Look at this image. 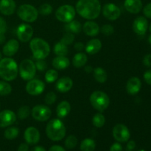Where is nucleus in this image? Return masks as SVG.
I'll return each instance as SVG.
<instances>
[{
	"label": "nucleus",
	"mask_w": 151,
	"mask_h": 151,
	"mask_svg": "<svg viewBox=\"0 0 151 151\" xmlns=\"http://www.w3.org/2000/svg\"><path fill=\"white\" fill-rule=\"evenodd\" d=\"M38 13H40L42 16H48L52 12V7L48 3L41 4L38 10Z\"/></svg>",
	"instance_id": "nucleus-37"
},
{
	"label": "nucleus",
	"mask_w": 151,
	"mask_h": 151,
	"mask_svg": "<svg viewBox=\"0 0 151 151\" xmlns=\"http://www.w3.org/2000/svg\"><path fill=\"white\" fill-rule=\"evenodd\" d=\"M19 67L17 63L11 58L0 60V78L5 81H14L17 78Z\"/></svg>",
	"instance_id": "nucleus-2"
},
{
	"label": "nucleus",
	"mask_w": 151,
	"mask_h": 151,
	"mask_svg": "<svg viewBox=\"0 0 151 151\" xmlns=\"http://www.w3.org/2000/svg\"><path fill=\"white\" fill-rule=\"evenodd\" d=\"M138 151H146V150H138Z\"/></svg>",
	"instance_id": "nucleus-57"
},
{
	"label": "nucleus",
	"mask_w": 151,
	"mask_h": 151,
	"mask_svg": "<svg viewBox=\"0 0 151 151\" xmlns=\"http://www.w3.org/2000/svg\"><path fill=\"white\" fill-rule=\"evenodd\" d=\"M148 41H149V43H150V44H151V35H150V36H149V38H148Z\"/></svg>",
	"instance_id": "nucleus-54"
},
{
	"label": "nucleus",
	"mask_w": 151,
	"mask_h": 151,
	"mask_svg": "<svg viewBox=\"0 0 151 151\" xmlns=\"http://www.w3.org/2000/svg\"><path fill=\"white\" fill-rule=\"evenodd\" d=\"M136 147V142L133 140H131L127 144V149L128 150H133Z\"/></svg>",
	"instance_id": "nucleus-49"
},
{
	"label": "nucleus",
	"mask_w": 151,
	"mask_h": 151,
	"mask_svg": "<svg viewBox=\"0 0 151 151\" xmlns=\"http://www.w3.org/2000/svg\"><path fill=\"white\" fill-rule=\"evenodd\" d=\"M110 151H122V146L120 143L115 142L111 146Z\"/></svg>",
	"instance_id": "nucleus-46"
},
{
	"label": "nucleus",
	"mask_w": 151,
	"mask_h": 151,
	"mask_svg": "<svg viewBox=\"0 0 151 151\" xmlns=\"http://www.w3.org/2000/svg\"><path fill=\"white\" fill-rule=\"evenodd\" d=\"M66 30L68 31L69 32H72V33H79L81 30V24L77 20H72L71 22H68L65 26Z\"/></svg>",
	"instance_id": "nucleus-29"
},
{
	"label": "nucleus",
	"mask_w": 151,
	"mask_h": 151,
	"mask_svg": "<svg viewBox=\"0 0 151 151\" xmlns=\"http://www.w3.org/2000/svg\"><path fill=\"white\" fill-rule=\"evenodd\" d=\"M148 28V22L146 18L143 16H139L133 23V29L137 35H142L146 33Z\"/></svg>",
	"instance_id": "nucleus-15"
},
{
	"label": "nucleus",
	"mask_w": 151,
	"mask_h": 151,
	"mask_svg": "<svg viewBox=\"0 0 151 151\" xmlns=\"http://www.w3.org/2000/svg\"><path fill=\"white\" fill-rule=\"evenodd\" d=\"M5 35L4 33H0V44H2L5 42Z\"/></svg>",
	"instance_id": "nucleus-52"
},
{
	"label": "nucleus",
	"mask_w": 151,
	"mask_h": 151,
	"mask_svg": "<svg viewBox=\"0 0 151 151\" xmlns=\"http://www.w3.org/2000/svg\"><path fill=\"white\" fill-rule=\"evenodd\" d=\"M24 139L26 142L29 145H35L40 140V133L35 127H29L24 131Z\"/></svg>",
	"instance_id": "nucleus-16"
},
{
	"label": "nucleus",
	"mask_w": 151,
	"mask_h": 151,
	"mask_svg": "<svg viewBox=\"0 0 151 151\" xmlns=\"http://www.w3.org/2000/svg\"><path fill=\"white\" fill-rule=\"evenodd\" d=\"M29 150V146L26 143H22L18 147V151H28Z\"/></svg>",
	"instance_id": "nucleus-48"
},
{
	"label": "nucleus",
	"mask_w": 151,
	"mask_h": 151,
	"mask_svg": "<svg viewBox=\"0 0 151 151\" xmlns=\"http://www.w3.org/2000/svg\"><path fill=\"white\" fill-rule=\"evenodd\" d=\"M73 86V81L69 77H63L60 78L56 83V89L61 93L68 92Z\"/></svg>",
	"instance_id": "nucleus-20"
},
{
	"label": "nucleus",
	"mask_w": 151,
	"mask_h": 151,
	"mask_svg": "<svg viewBox=\"0 0 151 151\" xmlns=\"http://www.w3.org/2000/svg\"><path fill=\"white\" fill-rule=\"evenodd\" d=\"M143 63L147 67L151 66V54H147L143 58Z\"/></svg>",
	"instance_id": "nucleus-45"
},
{
	"label": "nucleus",
	"mask_w": 151,
	"mask_h": 151,
	"mask_svg": "<svg viewBox=\"0 0 151 151\" xmlns=\"http://www.w3.org/2000/svg\"><path fill=\"white\" fill-rule=\"evenodd\" d=\"M102 48V42L97 38L89 40L85 46L86 51L89 55L97 54Z\"/></svg>",
	"instance_id": "nucleus-23"
},
{
	"label": "nucleus",
	"mask_w": 151,
	"mask_h": 151,
	"mask_svg": "<svg viewBox=\"0 0 151 151\" xmlns=\"http://www.w3.org/2000/svg\"><path fill=\"white\" fill-rule=\"evenodd\" d=\"M58 78V73L55 69H49L47 71L45 75V80L47 83H51L57 81Z\"/></svg>",
	"instance_id": "nucleus-34"
},
{
	"label": "nucleus",
	"mask_w": 151,
	"mask_h": 151,
	"mask_svg": "<svg viewBox=\"0 0 151 151\" xmlns=\"http://www.w3.org/2000/svg\"><path fill=\"white\" fill-rule=\"evenodd\" d=\"M124 7L129 13L137 14L142 9V0H125Z\"/></svg>",
	"instance_id": "nucleus-21"
},
{
	"label": "nucleus",
	"mask_w": 151,
	"mask_h": 151,
	"mask_svg": "<svg viewBox=\"0 0 151 151\" xmlns=\"http://www.w3.org/2000/svg\"><path fill=\"white\" fill-rule=\"evenodd\" d=\"M75 9L73 6L69 4H64L58 8L55 12V17L58 21L61 22H71L75 19Z\"/></svg>",
	"instance_id": "nucleus-8"
},
{
	"label": "nucleus",
	"mask_w": 151,
	"mask_h": 151,
	"mask_svg": "<svg viewBox=\"0 0 151 151\" xmlns=\"http://www.w3.org/2000/svg\"><path fill=\"white\" fill-rule=\"evenodd\" d=\"M113 137L118 142H126L129 140L131 134L126 125L119 123L114 127Z\"/></svg>",
	"instance_id": "nucleus-10"
},
{
	"label": "nucleus",
	"mask_w": 151,
	"mask_h": 151,
	"mask_svg": "<svg viewBox=\"0 0 151 151\" xmlns=\"http://www.w3.org/2000/svg\"><path fill=\"white\" fill-rule=\"evenodd\" d=\"M66 127L59 119H53L47 123L46 134L50 140L54 142L60 141L66 136Z\"/></svg>",
	"instance_id": "nucleus-3"
},
{
	"label": "nucleus",
	"mask_w": 151,
	"mask_h": 151,
	"mask_svg": "<svg viewBox=\"0 0 151 151\" xmlns=\"http://www.w3.org/2000/svg\"><path fill=\"white\" fill-rule=\"evenodd\" d=\"M19 49V41L16 39H10L3 47V54L7 57H12L17 53Z\"/></svg>",
	"instance_id": "nucleus-18"
},
{
	"label": "nucleus",
	"mask_w": 151,
	"mask_h": 151,
	"mask_svg": "<svg viewBox=\"0 0 151 151\" xmlns=\"http://www.w3.org/2000/svg\"><path fill=\"white\" fill-rule=\"evenodd\" d=\"M45 89V84L41 80L32 79L28 81L26 85V91L32 96H37L42 94Z\"/></svg>",
	"instance_id": "nucleus-11"
},
{
	"label": "nucleus",
	"mask_w": 151,
	"mask_h": 151,
	"mask_svg": "<svg viewBox=\"0 0 151 151\" xmlns=\"http://www.w3.org/2000/svg\"><path fill=\"white\" fill-rule=\"evenodd\" d=\"M16 10L14 0H0V13L4 16H10Z\"/></svg>",
	"instance_id": "nucleus-19"
},
{
	"label": "nucleus",
	"mask_w": 151,
	"mask_h": 151,
	"mask_svg": "<svg viewBox=\"0 0 151 151\" xmlns=\"http://www.w3.org/2000/svg\"><path fill=\"white\" fill-rule=\"evenodd\" d=\"M96 147V143L94 139L90 138H86L82 141L81 144V151H94Z\"/></svg>",
	"instance_id": "nucleus-28"
},
{
	"label": "nucleus",
	"mask_w": 151,
	"mask_h": 151,
	"mask_svg": "<svg viewBox=\"0 0 151 151\" xmlns=\"http://www.w3.org/2000/svg\"><path fill=\"white\" fill-rule=\"evenodd\" d=\"M74 48L77 50V51H82V50H84L85 48V46L83 43L81 42H77L75 43V46H74Z\"/></svg>",
	"instance_id": "nucleus-47"
},
{
	"label": "nucleus",
	"mask_w": 151,
	"mask_h": 151,
	"mask_svg": "<svg viewBox=\"0 0 151 151\" xmlns=\"http://www.w3.org/2000/svg\"><path fill=\"white\" fill-rule=\"evenodd\" d=\"M94 72V78L96 81L100 83H104L107 81V72L103 68L97 67L93 70Z\"/></svg>",
	"instance_id": "nucleus-26"
},
{
	"label": "nucleus",
	"mask_w": 151,
	"mask_h": 151,
	"mask_svg": "<svg viewBox=\"0 0 151 151\" xmlns=\"http://www.w3.org/2000/svg\"><path fill=\"white\" fill-rule=\"evenodd\" d=\"M18 16L26 22H34L38 16V11L34 6L24 4L21 5L17 10Z\"/></svg>",
	"instance_id": "nucleus-6"
},
{
	"label": "nucleus",
	"mask_w": 151,
	"mask_h": 151,
	"mask_svg": "<svg viewBox=\"0 0 151 151\" xmlns=\"http://www.w3.org/2000/svg\"><path fill=\"white\" fill-rule=\"evenodd\" d=\"M19 134V129L16 127H9L4 131V136L7 139L13 140L18 137Z\"/></svg>",
	"instance_id": "nucleus-31"
},
{
	"label": "nucleus",
	"mask_w": 151,
	"mask_h": 151,
	"mask_svg": "<svg viewBox=\"0 0 151 151\" xmlns=\"http://www.w3.org/2000/svg\"><path fill=\"white\" fill-rule=\"evenodd\" d=\"M149 29H150V32H151V23H150V27H149Z\"/></svg>",
	"instance_id": "nucleus-56"
},
{
	"label": "nucleus",
	"mask_w": 151,
	"mask_h": 151,
	"mask_svg": "<svg viewBox=\"0 0 151 151\" xmlns=\"http://www.w3.org/2000/svg\"><path fill=\"white\" fill-rule=\"evenodd\" d=\"M12 87L5 81H0V96L8 95L11 93Z\"/></svg>",
	"instance_id": "nucleus-33"
},
{
	"label": "nucleus",
	"mask_w": 151,
	"mask_h": 151,
	"mask_svg": "<svg viewBox=\"0 0 151 151\" xmlns=\"http://www.w3.org/2000/svg\"><path fill=\"white\" fill-rule=\"evenodd\" d=\"M29 47L32 56L37 60H44L50 53V47L49 44L41 38H34L31 39Z\"/></svg>",
	"instance_id": "nucleus-4"
},
{
	"label": "nucleus",
	"mask_w": 151,
	"mask_h": 151,
	"mask_svg": "<svg viewBox=\"0 0 151 151\" xmlns=\"http://www.w3.org/2000/svg\"><path fill=\"white\" fill-rule=\"evenodd\" d=\"M75 40V35L72 32H66V34L63 35V36L62 37L61 39H60V42H62L63 44H66V46L69 45V44H72V42Z\"/></svg>",
	"instance_id": "nucleus-38"
},
{
	"label": "nucleus",
	"mask_w": 151,
	"mask_h": 151,
	"mask_svg": "<svg viewBox=\"0 0 151 151\" xmlns=\"http://www.w3.org/2000/svg\"><path fill=\"white\" fill-rule=\"evenodd\" d=\"M18 38L22 42H28L30 41L33 35V29L28 24H22L19 25L16 30Z\"/></svg>",
	"instance_id": "nucleus-13"
},
{
	"label": "nucleus",
	"mask_w": 151,
	"mask_h": 151,
	"mask_svg": "<svg viewBox=\"0 0 151 151\" xmlns=\"http://www.w3.org/2000/svg\"><path fill=\"white\" fill-rule=\"evenodd\" d=\"M93 70L94 69L91 66H87L85 67V72H87V73H91V72H93Z\"/></svg>",
	"instance_id": "nucleus-53"
},
{
	"label": "nucleus",
	"mask_w": 151,
	"mask_h": 151,
	"mask_svg": "<svg viewBox=\"0 0 151 151\" xmlns=\"http://www.w3.org/2000/svg\"><path fill=\"white\" fill-rule=\"evenodd\" d=\"M143 13L148 19H151V2L146 4L143 8Z\"/></svg>",
	"instance_id": "nucleus-42"
},
{
	"label": "nucleus",
	"mask_w": 151,
	"mask_h": 151,
	"mask_svg": "<svg viewBox=\"0 0 151 151\" xmlns=\"http://www.w3.org/2000/svg\"><path fill=\"white\" fill-rule=\"evenodd\" d=\"M83 30L84 33L88 36L94 37L97 35L100 31V27L96 22L88 21L85 22V24L83 26Z\"/></svg>",
	"instance_id": "nucleus-22"
},
{
	"label": "nucleus",
	"mask_w": 151,
	"mask_h": 151,
	"mask_svg": "<svg viewBox=\"0 0 151 151\" xmlns=\"http://www.w3.org/2000/svg\"><path fill=\"white\" fill-rule=\"evenodd\" d=\"M68 47L62 42L55 44L54 47V52L57 56H66L68 54Z\"/></svg>",
	"instance_id": "nucleus-30"
},
{
	"label": "nucleus",
	"mask_w": 151,
	"mask_h": 151,
	"mask_svg": "<svg viewBox=\"0 0 151 151\" xmlns=\"http://www.w3.org/2000/svg\"><path fill=\"white\" fill-rule=\"evenodd\" d=\"M31 151H47L46 149L42 146H35V147H32Z\"/></svg>",
	"instance_id": "nucleus-51"
},
{
	"label": "nucleus",
	"mask_w": 151,
	"mask_h": 151,
	"mask_svg": "<svg viewBox=\"0 0 151 151\" xmlns=\"http://www.w3.org/2000/svg\"><path fill=\"white\" fill-rule=\"evenodd\" d=\"M36 70L40 71V72H44L47 67V64L44 60H38L35 63Z\"/></svg>",
	"instance_id": "nucleus-41"
},
{
	"label": "nucleus",
	"mask_w": 151,
	"mask_h": 151,
	"mask_svg": "<svg viewBox=\"0 0 151 151\" xmlns=\"http://www.w3.org/2000/svg\"><path fill=\"white\" fill-rule=\"evenodd\" d=\"M1 58H2V54H1V52H0V60H1Z\"/></svg>",
	"instance_id": "nucleus-55"
},
{
	"label": "nucleus",
	"mask_w": 151,
	"mask_h": 151,
	"mask_svg": "<svg viewBox=\"0 0 151 151\" xmlns=\"http://www.w3.org/2000/svg\"><path fill=\"white\" fill-rule=\"evenodd\" d=\"M101 32L105 35H111L114 32V27L111 24H105L101 27Z\"/></svg>",
	"instance_id": "nucleus-40"
},
{
	"label": "nucleus",
	"mask_w": 151,
	"mask_h": 151,
	"mask_svg": "<svg viewBox=\"0 0 151 151\" xmlns=\"http://www.w3.org/2000/svg\"><path fill=\"white\" fill-rule=\"evenodd\" d=\"M7 31V23L2 17L0 16V33H5Z\"/></svg>",
	"instance_id": "nucleus-43"
},
{
	"label": "nucleus",
	"mask_w": 151,
	"mask_h": 151,
	"mask_svg": "<svg viewBox=\"0 0 151 151\" xmlns=\"http://www.w3.org/2000/svg\"><path fill=\"white\" fill-rule=\"evenodd\" d=\"M90 103L94 109L102 113L109 106L110 99L106 93L102 91H95L90 96Z\"/></svg>",
	"instance_id": "nucleus-5"
},
{
	"label": "nucleus",
	"mask_w": 151,
	"mask_h": 151,
	"mask_svg": "<svg viewBox=\"0 0 151 151\" xmlns=\"http://www.w3.org/2000/svg\"><path fill=\"white\" fill-rule=\"evenodd\" d=\"M142 87V82L137 77L131 78L126 84V91L131 95H135L139 92Z\"/></svg>",
	"instance_id": "nucleus-17"
},
{
	"label": "nucleus",
	"mask_w": 151,
	"mask_h": 151,
	"mask_svg": "<svg viewBox=\"0 0 151 151\" xmlns=\"http://www.w3.org/2000/svg\"><path fill=\"white\" fill-rule=\"evenodd\" d=\"M32 116L35 120L45 122L48 120L52 115V111L45 105H37L32 108L31 111Z\"/></svg>",
	"instance_id": "nucleus-9"
},
{
	"label": "nucleus",
	"mask_w": 151,
	"mask_h": 151,
	"mask_svg": "<svg viewBox=\"0 0 151 151\" xmlns=\"http://www.w3.org/2000/svg\"><path fill=\"white\" fill-rule=\"evenodd\" d=\"M76 10L83 19L92 20L100 16L101 4L99 0H78Z\"/></svg>",
	"instance_id": "nucleus-1"
},
{
	"label": "nucleus",
	"mask_w": 151,
	"mask_h": 151,
	"mask_svg": "<svg viewBox=\"0 0 151 151\" xmlns=\"http://www.w3.org/2000/svg\"><path fill=\"white\" fill-rule=\"evenodd\" d=\"M144 80L148 85L151 86V69H149L145 72Z\"/></svg>",
	"instance_id": "nucleus-44"
},
{
	"label": "nucleus",
	"mask_w": 151,
	"mask_h": 151,
	"mask_svg": "<svg viewBox=\"0 0 151 151\" xmlns=\"http://www.w3.org/2000/svg\"><path fill=\"white\" fill-rule=\"evenodd\" d=\"M70 65L69 60L66 56H57L52 60L53 67L58 70H64Z\"/></svg>",
	"instance_id": "nucleus-24"
},
{
	"label": "nucleus",
	"mask_w": 151,
	"mask_h": 151,
	"mask_svg": "<svg viewBox=\"0 0 151 151\" xmlns=\"http://www.w3.org/2000/svg\"><path fill=\"white\" fill-rule=\"evenodd\" d=\"M19 75L24 81H30L33 79L36 73V67L35 63L30 59H24L21 62L19 68Z\"/></svg>",
	"instance_id": "nucleus-7"
},
{
	"label": "nucleus",
	"mask_w": 151,
	"mask_h": 151,
	"mask_svg": "<svg viewBox=\"0 0 151 151\" xmlns=\"http://www.w3.org/2000/svg\"><path fill=\"white\" fill-rule=\"evenodd\" d=\"M30 109L27 106H23L18 110L17 116L20 119H25L29 116L30 114Z\"/></svg>",
	"instance_id": "nucleus-35"
},
{
	"label": "nucleus",
	"mask_w": 151,
	"mask_h": 151,
	"mask_svg": "<svg viewBox=\"0 0 151 151\" xmlns=\"http://www.w3.org/2000/svg\"><path fill=\"white\" fill-rule=\"evenodd\" d=\"M105 123H106V118L101 112L97 113L93 116L92 124L96 128H102Z\"/></svg>",
	"instance_id": "nucleus-32"
},
{
	"label": "nucleus",
	"mask_w": 151,
	"mask_h": 151,
	"mask_svg": "<svg viewBox=\"0 0 151 151\" xmlns=\"http://www.w3.org/2000/svg\"><path fill=\"white\" fill-rule=\"evenodd\" d=\"M78 145V139L75 136L70 135L65 140V146L67 149H73Z\"/></svg>",
	"instance_id": "nucleus-36"
},
{
	"label": "nucleus",
	"mask_w": 151,
	"mask_h": 151,
	"mask_svg": "<svg viewBox=\"0 0 151 151\" xmlns=\"http://www.w3.org/2000/svg\"><path fill=\"white\" fill-rule=\"evenodd\" d=\"M105 18L110 21H114L119 19L121 15V10L114 3H107L101 9Z\"/></svg>",
	"instance_id": "nucleus-12"
},
{
	"label": "nucleus",
	"mask_w": 151,
	"mask_h": 151,
	"mask_svg": "<svg viewBox=\"0 0 151 151\" xmlns=\"http://www.w3.org/2000/svg\"><path fill=\"white\" fill-rule=\"evenodd\" d=\"M71 111V105L68 101H62L58 105L56 114L59 118H64Z\"/></svg>",
	"instance_id": "nucleus-25"
},
{
	"label": "nucleus",
	"mask_w": 151,
	"mask_h": 151,
	"mask_svg": "<svg viewBox=\"0 0 151 151\" xmlns=\"http://www.w3.org/2000/svg\"><path fill=\"white\" fill-rule=\"evenodd\" d=\"M56 98H57V96H56L55 93L53 92V91H50V92L47 93V95L45 96L44 101L47 105L50 106V105H52L53 103H55V102L56 101Z\"/></svg>",
	"instance_id": "nucleus-39"
},
{
	"label": "nucleus",
	"mask_w": 151,
	"mask_h": 151,
	"mask_svg": "<svg viewBox=\"0 0 151 151\" xmlns=\"http://www.w3.org/2000/svg\"><path fill=\"white\" fill-rule=\"evenodd\" d=\"M16 120V115L13 111L6 110L0 112V128H7L13 125Z\"/></svg>",
	"instance_id": "nucleus-14"
},
{
	"label": "nucleus",
	"mask_w": 151,
	"mask_h": 151,
	"mask_svg": "<svg viewBox=\"0 0 151 151\" xmlns=\"http://www.w3.org/2000/svg\"><path fill=\"white\" fill-rule=\"evenodd\" d=\"M49 151H66L63 147H62L60 145H53L50 148Z\"/></svg>",
	"instance_id": "nucleus-50"
},
{
	"label": "nucleus",
	"mask_w": 151,
	"mask_h": 151,
	"mask_svg": "<svg viewBox=\"0 0 151 151\" xmlns=\"http://www.w3.org/2000/svg\"><path fill=\"white\" fill-rule=\"evenodd\" d=\"M87 60H88V58H87L86 55L83 52H78L74 56L72 63H73V66L75 67L81 68L85 66Z\"/></svg>",
	"instance_id": "nucleus-27"
}]
</instances>
